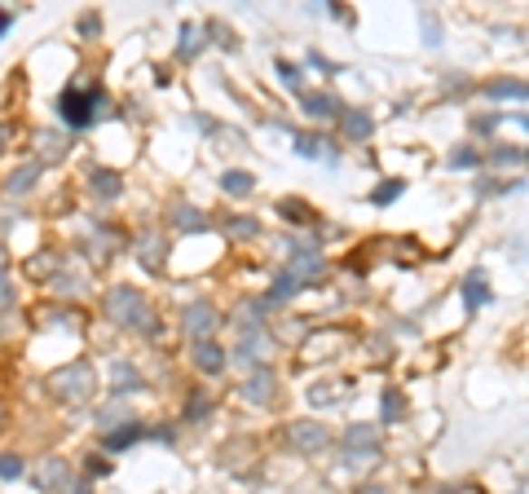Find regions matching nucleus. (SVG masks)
Masks as SVG:
<instances>
[{
  "label": "nucleus",
  "mask_w": 529,
  "mask_h": 494,
  "mask_svg": "<svg viewBox=\"0 0 529 494\" xmlns=\"http://www.w3.org/2000/svg\"><path fill=\"white\" fill-rule=\"evenodd\" d=\"M49 393H58L63 402H89L98 393V375L89 363H71V366H58L49 375Z\"/></svg>",
  "instance_id": "nucleus-1"
},
{
  "label": "nucleus",
  "mask_w": 529,
  "mask_h": 494,
  "mask_svg": "<svg viewBox=\"0 0 529 494\" xmlns=\"http://www.w3.org/2000/svg\"><path fill=\"white\" fill-rule=\"evenodd\" d=\"M101 309H106V318L120 323V327H146V323H150V309H146V300H141L137 287H111L106 300H101Z\"/></svg>",
  "instance_id": "nucleus-2"
},
{
  "label": "nucleus",
  "mask_w": 529,
  "mask_h": 494,
  "mask_svg": "<svg viewBox=\"0 0 529 494\" xmlns=\"http://www.w3.org/2000/svg\"><path fill=\"white\" fill-rule=\"evenodd\" d=\"M98 106H101V93H84V89H66L63 98H58V115H63L71 129H89L93 120H98Z\"/></svg>",
  "instance_id": "nucleus-3"
},
{
  "label": "nucleus",
  "mask_w": 529,
  "mask_h": 494,
  "mask_svg": "<svg viewBox=\"0 0 529 494\" xmlns=\"http://www.w3.org/2000/svg\"><path fill=\"white\" fill-rule=\"evenodd\" d=\"M216 323H221V318H216V309H212L207 300H195V305L186 309V331L195 335V344L198 340H207V335L216 331Z\"/></svg>",
  "instance_id": "nucleus-4"
},
{
  "label": "nucleus",
  "mask_w": 529,
  "mask_h": 494,
  "mask_svg": "<svg viewBox=\"0 0 529 494\" xmlns=\"http://www.w3.org/2000/svg\"><path fill=\"white\" fill-rule=\"evenodd\" d=\"M296 155L304 160H327V164H340V150H331L327 137H318V132H300L296 137Z\"/></svg>",
  "instance_id": "nucleus-5"
},
{
  "label": "nucleus",
  "mask_w": 529,
  "mask_h": 494,
  "mask_svg": "<svg viewBox=\"0 0 529 494\" xmlns=\"http://www.w3.org/2000/svg\"><path fill=\"white\" fill-rule=\"evenodd\" d=\"M35 486H40V490H66V486H71L66 463L63 460H44L40 468H35Z\"/></svg>",
  "instance_id": "nucleus-6"
},
{
  "label": "nucleus",
  "mask_w": 529,
  "mask_h": 494,
  "mask_svg": "<svg viewBox=\"0 0 529 494\" xmlns=\"http://www.w3.org/2000/svg\"><path fill=\"white\" fill-rule=\"evenodd\" d=\"M264 349H269V335H264L261 327H252V331H243V344H238V363H247V366H256L264 358Z\"/></svg>",
  "instance_id": "nucleus-7"
},
{
  "label": "nucleus",
  "mask_w": 529,
  "mask_h": 494,
  "mask_svg": "<svg viewBox=\"0 0 529 494\" xmlns=\"http://www.w3.org/2000/svg\"><path fill=\"white\" fill-rule=\"evenodd\" d=\"M195 363L203 375H221L226 371V349L221 344H212V340H198L195 344Z\"/></svg>",
  "instance_id": "nucleus-8"
},
{
  "label": "nucleus",
  "mask_w": 529,
  "mask_h": 494,
  "mask_svg": "<svg viewBox=\"0 0 529 494\" xmlns=\"http://www.w3.org/2000/svg\"><path fill=\"white\" fill-rule=\"evenodd\" d=\"M292 441H296L304 455H313V450L327 446V429L322 424H292Z\"/></svg>",
  "instance_id": "nucleus-9"
},
{
  "label": "nucleus",
  "mask_w": 529,
  "mask_h": 494,
  "mask_svg": "<svg viewBox=\"0 0 529 494\" xmlns=\"http://www.w3.org/2000/svg\"><path fill=\"white\" fill-rule=\"evenodd\" d=\"M89 181H93V195L98 199H120V190H124V181H120L111 168H93Z\"/></svg>",
  "instance_id": "nucleus-10"
},
{
  "label": "nucleus",
  "mask_w": 529,
  "mask_h": 494,
  "mask_svg": "<svg viewBox=\"0 0 529 494\" xmlns=\"http://www.w3.org/2000/svg\"><path fill=\"white\" fill-rule=\"evenodd\" d=\"M274 389H278V380H274L269 371H252V380H247V389H243V393H247V402H256V406H261V402L274 397Z\"/></svg>",
  "instance_id": "nucleus-11"
},
{
  "label": "nucleus",
  "mask_w": 529,
  "mask_h": 494,
  "mask_svg": "<svg viewBox=\"0 0 529 494\" xmlns=\"http://www.w3.org/2000/svg\"><path fill=\"white\" fill-rule=\"evenodd\" d=\"M318 274H322V257H318L313 247H304L296 261H292V278H296V283H304V278H318Z\"/></svg>",
  "instance_id": "nucleus-12"
},
{
  "label": "nucleus",
  "mask_w": 529,
  "mask_h": 494,
  "mask_svg": "<svg viewBox=\"0 0 529 494\" xmlns=\"http://www.w3.org/2000/svg\"><path fill=\"white\" fill-rule=\"evenodd\" d=\"M300 106L309 111V115H318V120H327V115H340V106L331 93H300Z\"/></svg>",
  "instance_id": "nucleus-13"
},
{
  "label": "nucleus",
  "mask_w": 529,
  "mask_h": 494,
  "mask_svg": "<svg viewBox=\"0 0 529 494\" xmlns=\"http://www.w3.org/2000/svg\"><path fill=\"white\" fill-rule=\"evenodd\" d=\"M137 247H141V265H146V269H159V265H164V238H159V234H141Z\"/></svg>",
  "instance_id": "nucleus-14"
},
{
  "label": "nucleus",
  "mask_w": 529,
  "mask_h": 494,
  "mask_svg": "<svg viewBox=\"0 0 529 494\" xmlns=\"http://www.w3.org/2000/svg\"><path fill=\"white\" fill-rule=\"evenodd\" d=\"M221 190H226V195H252V190H256V177H252V172H238V168H234V172H226V177H221Z\"/></svg>",
  "instance_id": "nucleus-15"
},
{
  "label": "nucleus",
  "mask_w": 529,
  "mask_h": 494,
  "mask_svg": "<svg viewBox=\"0 0 529 494\" xmlns=\"http://www.w3.org/2000/svg\"><path fill=\"white\" fill-rule=\"evenodd\" d=\"M463 300H467V309H481V305H490V287H486V274H472V278L463 283Z\"/></svg>",
  "instance_id": "nucleus-16"
},
{
  "label": "nucleus",
  "mask_w": 529,
  "mask_h": 494,
  "mask_svg": "<svg viewBox=\"0 0 529 494\" xmlns=\"http://www.w3.org/2000/svg\"><path fill=\"white\" fill-rule=\"evenodd\" d=\"M340 129H344V137H370V115L366 111H340Z\"/></svg>",
  "instance_id": "nucleus-17"
},
{
  "label": "nucleus",
  "mask_w": 529,
  "mask_h": 494,
  "mask_svg": "<svg viewBox=\"0 0 529 494\" xmlns=\"http://www.w3.org/2000/svg\"><path fill=\"white\" fill-rule=\"evenodd\" d=\"M111 380H115V393H124V389H141V375H137V366L132 363H115L111 366Z\"/></svg>",
  "instance_id": "nucleus-18"
},
{
  "label": "nucleus",
  "mask_w": 529,
  "mask_h": 494,
  "mask_svg": "<svg viewBox=\"0 0 529 494\" xmlns=\"http://www.w3.org/2000/svg\"><path fill=\"white\" fill-rule=\"evenodd\" d=\"M141 441V424H129V429L120 432H106V450H129V446H137Z\"/></svg>",
  "instance_id": "nucleus-19"
},
{
  "label": "nucleus",
  "mask_w": 529,
  "mask_h": 494,
  "mask_svg": "<svg viewBox=\"0 0 529 494\" xmlns=\"http://www.w3.org/2000/svg\"><path fill=\"white\" fill-rule=\"evenodd\" d=\"M203 27H195V23H186V27H181V44H177V53H181V58H190V53H198V49H203Z\"/></svg>",
  "instance_id": "nucleus-20"
},
{
  "label": "nucleus",
  "mask_w": 529,
  "mask_h": 494,
  "mask_svg": "<svg viewBox=\"0 0 529 494\" xmlns=\"http://www.w3.org/2000/svg\"><path fill=\"white\" fill-rule=\"evenodd\" d=\"M344 446L349 450H375V432L366 429V424H353V429L344 432Z\"/></svg>",
  "instance_id": "nucleus-21"
},
{
  "label": "nucleus",
  "mask_w": 529,
  "mask_h": 494,
  "mask_svg": "<svg viewBox=\"0 0 529 494\" xmlns=\"http://www.w3.org/2000/svg\"><path fill=\"white\" fill-rule=\"evenodd\" d=\"M35 172H40V164H27V168H18L14 177H9V195H27L35 186Z\"/></svg>",
  "instance_id": "nucleus-22"
},
{
  "label": "nucleus",
  "mask_w": 529,
  "mask_h": 494,
  "mask_svg": "<svg viewBox=\"0 0 529 494\" xmlns=\"http://www.w3.org/2000/svg\"><path fill=\"white\" fill-rule=\"evenodd\" d=\"M486 93H490V98H525V84H521V80H495V84H486Z\"/></svg>",
  "instance_id": "nucleus-23"
},
{
  "label": "nucleus",
  "mask_w": 529,
  "mask_h": 494,
  "mask_svg": "<svg viewBox=\"0 0 529 494\" xmlns=\"http://www.w3.org/2000/svg\"><path fill=\"white\" fill-rule=\"evenodd\" d=\"M287 296H296V278H292V274H283V278L274 283V292L264 296V309H269V305H283Z\"/></svg>",
  "instance_id": "nucleus-24"
},
{
  "label": "nucleus",
  "mask_w": 529,
  "mask_h": 494,
  "mask_svg": "<svg viewBox=\"0 0 529 494\" xmlns=\"http://www.w3.org/2000/svg\"><path fill=\"white\" fill-rule=\"evenodd\" d=\"M40 155H44V160H63L66 155V137H49V132H40Z\"/></svg>",
  "instance_id": "nucleus-25"
},
{
  "label": "nucleus",
  "mask_w": 529,
  "mask_h": 494,
  "mask_svg": "<svg viewBox=\"0 0 529 494\" xmlns=\"http://www.w3.org/2000/svg\"><path fill=\"white\" fill-rule=\"evenodd\" d=\"M309 402H313V406H331V402H340V384H313V389H309Z\"/></svg>",
  "instance_id": "nucleus-26"
},
{
  "label": "nucleus",
  "mask_w": 529,
  "mask_h": 494,
  "mask_svg": "<svg viewBox=\"0 0 529 494\" xmlns=\"http://www.w3.org/2000/svg\"><path fill=\"white\" fill-rule=\"evenodd\" d=\"M177 226H181V230H207L203 212H195V208H177Z\"/></svg>",
  "instance_id": "nucleus-27"
},
{
  "label": "nucleus",
  "mask_w": 529,
  "mask_h": 494,
  "mask_svg": "<svg viewBox=\"0 0 529 494\" xmlns=\"http://www.w3.org/2000/svg\"><path fill=\"white\" fill-rule=\"evenodd\" d=\"M384 424H397L401 420V393H384V411H380Z\"/></svg>",
  "instance_id": "nucleus-28"
},
{
  "label": "nucleus",
  "mask_w": 529,
  "mask_h": 494,
  "mask_svg": "<svg viewBox=\"0 0 529 494\" xmlns=\"http://www.w3.org/2000/svg\"><path fill=\"white\" fill-rule=\"evenodd\" d=\"M226 230H230L234 238H252V234L261 230V226H256L252 217H234V221H230V226H226Z\"/></svg>",
  "instance_id": "nucleus-29"
},
{
  "label": "nucleus",
  "mask_w": 529,
  "mask_h": 494,
  "mask_svg": "<svg viewBox=\"0 0 529 494\" xmlns=\"http://www.w3.org/2000/svg\"><path fill=\"white\" fill-rule=\"evenodd\" d=\"M278 212H287V221H309V208L296 203V199H283V203H278Z\"/></svg>",
  "instance_id": "nucleus-30"
},
{
  "label": "nucleus",
  "mask_w": 529,
  "mask_h": 494,
  "mask_svg": "<svg viewBox=\"0 0 529 494\" xmlns=\"http://www.w3.org/2000/svg\"><path fill=\"white\" fill-rule=\"evenodd\" d=\"M401 190H406V181H384V186H380V190H375L370 199H375V203H393Z\"/></svg>",
  "instance_id": "nucleus-31"
},
{
  "label": "nucleus",
  "mask_w": 529,
  "mask_h": 494,
  "mask_svg": "<svg viewBox=\"0 0 529 494\" xmlns=\"http://www.w3.org/2000/svg\"><path fill=\"white\" fill-rule=\"evenodd\" d=\"M207 411H212V402H207V397H190V402H186V420H203Z\"/></svg>",
  "instance_id": "nucleus-32"
},
{
  "label": "nucleus",
  "mask_w": 529,
  "mask_h": 494,
  "mask_svg": "<svg viewBox=\"0 0 529 494\" xmlns=\"http://www.w3.org/2000/svg\"><path fill=\"white\" fill-rule=\"evenodd\" d=\"M0 477H5V481L23 477V460H18V455H5V460H0Z\"/></svg>",
  "instance_id": "nucleus-33"
},
{
  "label": "nucleus",
  "mask_w": 529,
  "mask_h": 494,
  "mask_svg": "<svg viewBox=\"0 0 529 494\" xmlns=\"http://www.w3.org/2000/svg\"><path fill=\"white\" fill-rule=\"evenodd\" d=\"M278 75H283V84H287V89H300V71L292 63H278Z\"/></svg>",
  "instance_id": "nucleus-34"
},
{
  "label": "nucleus",
  "mask_w": 529,
  "mask_h": 494,
  "mask_svg": "<svg viewBox=\"0 0 529 494\" xmlns=\"http://www.w3.org/2000/svg\"><path fill=\"white\" fill-rule=\"evenodd\" d=\"M14 305V283H9V274L0 269V309H9Z\"/></svg>",
  "instance_id": "nucleus-35"
},
{
  "label": "nucleus",
  "mask_w": 529,
  "mask_h": 494,
  "mask_svg": "<svg viewBox=\"0 0 529 494\" xmlns=\"http://www.w3.org/2000/svg\"><path fill=\"white\" fill-rule=\"evenodd\" d=\"M450 168H476V150H455V155H450Z\"/></svg>",
  "instance_id": "nucleus-36"
},
{
  "label": "nucleus",
  "mask_w": 529,
  "mask_h": 494,
  "mask_svg": "<svg viewBox=\"0 0 529 494\" xmlns=\"http://www.w3.org/2000/svg\"><path fill=\"white\" fill-rule=\"evenodd\" d=\"M525 150H495V164H521Z\"/></svg>",
  "instance_id": "nucleus-37"
},
{
  "label": "nucleus",
  "mask_w": 529,
  "mask_h": 494,
  "mask_svg": "<svg viewBox=\"0 0 529 494\" xmlns=\"http://www.w3.org/2000/svg\"><path fill=\"white\" fill-rule=\"evenodd\" d=\"M424 35H428V44H441V32H437V18L424 14Z\"/></svg>",
  "instance_id": "nucleus-38"
},
{
  "label": "nucleus",
  "mask_w": 529,
  "mask_h": 494,
  "mask_svg": "<svg viewBox=\"0 0 529 494\" xmlns=\"http://www.w3.org/2000/svg\"><path fill=\"white\" fill-rule=\"evenodd\" d=\"M80 32H84V35H98V32H101V23L93 18V14H84V18H80Z\"/></svg>",
  "instance_id": "nucleus-39"
},
{
  "label": "nucleus",
  "mask_w": 529,
  "mask_h": 494,
  "mask_svg": "<svg viewBox=\"0 0 529 494\" xmlns=\"http://www.w3.org/2000/svg\"><path fill=\"white\" fill-rule=\"evenodd\" d=\"M89 472H93V477H106V472H111V463L101 460V455H93V460H89Z\"/></svg>",
  "instance_id": "nucleus-40"
},
{
  "label": "nucleus",
  "mask_w": 529,
  "mask_h": 494,
  "mask_svg": "<svg viewBox=\"0 0 529 494\" xmlns=\"http://www.w3.org/2000/svg\"><path fill=\"white\" fill-rule=\"evenodd\" d=\"M63 494H93V486H89V481H71Z\"/></svg>",
  "instance_id": "nucleus-41"
},
{
  "label": "nucleus",
  "mask_w": 529,
  "mask_h": 494,
  "mask_svg": "<svg viewBox=\"0 0 529 494\" xmlns=\"http://www.w3.org/2000/svg\"><path fill=\"white\" fill-rule=\"evenodd\" d=\"M9 23H14V14H0V35L9 32Z\"/></svg>",
  "instance_id": "nucleus-42"
},
{
  "label": "nucleus",
  "mask_w": 529,
  "mask_h": 494,
  "mask_svg": "<svg viewBox=\"0 0 529 494\" xmlns=\"http://www.w3.org/2000/svg\"><path fill=\"white\" fill-rule=\"evenodd\" d=\"M0 150H5V129H0Z\"/></svg>",
  "instance_id": "nucleus-43"
},
{
  "label": "nucleus",
  "mask_w": 529,
  "mask_h": 494,
  "mask_svg": "<svg viewBox=\"0 0 529 494\" xmlns=\"http://www.w3.org/2000/svg\"><path fill=\"white\" fill-rule=\"evenodd\" d=\"M0 269H5V247H0Z\"/></svg>",
  "instance_id": "nucleus-44"
}]
</instances>
